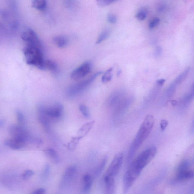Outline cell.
Instances as JSON below:
<instances>
[{
    "label": "cell",
    "instance_id": "cell-1",
    "mask_svg": "<svg viewBox=\"0 0 194 194\" xmlns=\"http://www.w3.org/2000/svg\"><path fill=\"white\" fill-rule=\"evenodd\" d=\"M157 152L156 146H152L144 150L131 162L124 174L128 180L135 182L141 172L154 157Z\"/></svg>",
    "mask_w": 194,
    "mask_h": 194
},
{
    "label": "cell",
    "instance_id": "cell-2",
    "mask_svg": "<svg viewBox=\"0 0 194 194\" xmlns=\"http://www.w3.org/2000/svg\"><path fill=\"white\" fill-rule=\"evenodd\" d=\"M154 124L153 116L148 114L145 118L130 148L127 157L128 162L132 159L136 151L147 139L152 130Z\"/></svg>",
    "mask_w": 194,
    "mask_h": 194
},
{
    "label": "cell",
    "instance_id": "cell-3",
    "mask_svg": "<svg viewBox=\"0 0 194 194\" xmlns=\"http://www.w3.org/2000/svg\"><path fill=\"white\" fill-rule=\"evenodd\" d=\"M23 53L28 65L36 67L40 70H44L45 68L43 50L26 45L24 49Z\"/></svg>",
    "mask_w": 194,
    "mask_h": 194
},
{
    "label": "cell",
    "instance_id": "cell-4",
    "mask_svg": "<svg viewBox=\"0 0 194 194\" xmlns=\"http://www.w3.org/2000/svg\"><path fill=\"white\" fill-rule=\"evenodd\" d=\"M101 73H102V72H97L86 80L69 87L67 92V97H74L83 92Z\"/></svg>",
    "mask_w": 194,
    "mask_h": 194
},
{
    "label": "cell",
    "instance_id": "cell-5",
    "mask_svg": "<svg viewBox=\"0 0 194 194\" xmlns=\"http://www.w3.org/2000/svg\"><path fill=\"white\" fill-rule=\"evenodd\" d=\"M21 38L26 42L27 45L43 50V46L41 40L36 33L31 28H28L27 31L23 32Z\"/></svg>",
    "mask_w": 194,
    "mask_h": 194
},
{
    "label": "cell",
    "instance_id": "cell-6",
    "mask_svg": "<svg viewBox=\"0 0 194 194\" xmlns=\"http://www.w3.org/2000/svg\"><path fill=\"white\" fill-rule=\"evenodd\" d=\"M124 154L122 153H118L114 157L112 162L105 174L104 176L115 177L120 170L123 163Z\"/></svg>",
    "mask_w": 194,
    "mask_h": 194
},
{
    "label": "cell",
    "instance_id": "cell-7",
    "mask_svg": "<svg viewBox=\"0 0 194 194\" xmlns=\"http://www.w3.org/2000/svg\"><path fill=\"white\" fill-rule=\"evenodd\" d=\"M45 114L50 121L58 120L63 115V106L59 103H55L48 107L45 106Z\"/></svg>",
    "mask_w": 194,
    "mask_h": 194
},
{
    "label": "cell",
    "instance_id": "cell-8",
    "mask_svg": "<svg viewBox=\"0 0 194 194\" xmlns=\"http://www.w3.org/2000/svg\"><path fill=\"white\" fill-rule=\"evenodd\" d=\"M77 171L76 167L74 165H71L66 169L60 183L62 188H66L71 184L76 175Z\"/></svg>",
    "mask_w": 194,
    "mask_h": 194
},
{
    "label": "cell",
    "instance_id": "cell-9",
    "mask_svg": "<svg viewBox=\"0 0 194 194\" xmlns=\"http://www.w3.org/2000/svg\"><path fill=\"white\" fill-rule=\"evenodd\" d=\"M92 64L88 61L86 62L72 72L71 77L74 80H79L85 77L90 72Z\"/></svg>",
    "mask_w": 194,
    "mask_h": 194
},
{
    "label": "cell",
    "instance_id": "cell-10",
    "mask_svg": "<svg viewBox=\"0 0 194 194\" xmlns=\"http://www.w3.org/2000/svg\"><path fill=\"white\" fill-rule=\"evenodd\" d=\"M10 133L13 138L23 140L26 141L28 139V135L26 129L19 126H11L9 129Z\"/></svg>",
    "mask_w": 194,
    "mask_h": 194
},
{
    "label": "cell",
    "instance_id": "cell-11",
    "mask_svg": "<svg viewBox=\"0 0 194 194\" xmlns=\"http://www.w3.org/2000/svg\"><path fill=\"white\" fill-rule=\"evenodd\" d=\"M39 120L45 129L48 132L50 131V121L45 114V106L40 105L37 108Z\"/></svg>",
    "mask_w": 194,
    "mask_h": 194
},
{
    "label": "cell",
    "instance_id": "cell-12",
    "mask_svg": "<svg viewBox=\"0 0 194 194\" xmlns=\"http://www.w3.org/2000/svg\"><path fill=\"white\" fill-rule=\"evenodd\" d=\"M194 177L193 170L190 168L177 170L175 179L178 181H185L191 179Z\"/></svg>",
    "mask_w": 194,
    "mask_h": 194
},
{
    "label": "cell",
    "instance_id": "cell-13",
    "mask_svg": "<svg viewBox=\"0 0 194 194\" xmlns=\"http://www.w3.org/2000/svg\"><path fill=\"white\" fill-rule=\"evenodd\" d=\"M104 180L106 193L109 194L114 193L115 188L114 178L111 176H104Z\"/></svg>",
    "mask_w": 194,
    "mask_h": 194
},
{
    "label": "cell",
    "instance_id": "cell-14",
    "mask_svg": "<svg viewBox=\"0 0 194 194\" xmlns=\"http://www.w3.org/2000/svg\"><path fill=\"white\" fill-rule=\"evenodd\" d=\"M26 142L23 140L13 138L6 140L5 144L12 149H19L23 147Z\"/></svg>",
    "mask_w": 194,
    "mask_h": 194
},
{
    "label": "cell",
    "instance_id": "cell-15",
    "mask_svg": "<svg viewBox=\"0 0 194 194\" xmlns=\"http://www.w3.org/2000/svg\"><path fill=\"white\" fill-rule=\"evenodd\" d=\"M93 179V177L89 174L84 175L83 178V193L85 194L89 193L92 188Z\"/></svg>",
    "mask_w": 194,
    "mask_h": 194
},
{
    "label": "cell",
    "instance_id": "cell-16",
    "mask_svg": "<svg viewBox=\"0 0 194 194\" xmlns=\"http://www.w3.org/2000/svg\"><path fill=\"white\" fill-rule=\"evenodd\" d=\"M45 153L52 163L55 164H58L60 163V157L57 152L53 148H48L45 150Z\"/></svg>",
    "mask_w": 194,
    "mask_h": 194
},
{
    "label": "cell",
    "instance_id": "cell-17",
    "mask_svg": "<svg viewBox=\"0 0 194 194\" xmlns=\"http://www.w3.org/2000/svg\"><path fill=\"white\" fill-rule=\"evenodd\" d=\"M54 43L59 48H63L67 46L68 43V39L63 35H57L53 39Z\"/></svg>",
    "mask_w": 194,
    "mask_h": 194
},
{
    "label": "cell",
    "instance_id": "cell-18",
    "mask_svg": "<svg viewBox=\"0 0 194 194\" xmlns=\"http://www.w3.org/2000/svg\"><path fill=\"white\" fill-rule=\"evenodd\" d=\"M94 123V121H93L84 124L77 131V136L83 138L86 136L92 129Z\"/></svg>",
    "mask_w": 194,
    "mask_h": 194
},
{
    "label": "cell",
    "instance_id": "cell-19",
    "mask_svg": "<svg viewBox=\"0 0 194 194\" xmlns=\"http://www.w3.org/2000/svg\"><path fill=\"white\" fill-rule=\"evenodd\" d=\"M193 97L194 85H193L190 91L182 98L180 101V105L184 107H186L189 104L191 101L193 100Z\"/></svg>",
    "mask_w": 194,
    "mask_h": 194
},
{
    "label": "cell",
    "instance_id": "cell-20",
    "mask_svg": "<svg viewBox=\"0 0 194 194\" xmlns=\"http://www.w3.org/2000/svg\"><path fill=\"white\" fill-rule=\"evenodd\" d=\"M107 157H105L103 158L102 161L100 164L98 166L97 168L94 170L93 173V178H95L99 176L102 173L103 171L104 170L105 167L106 163L107 162Z\"/></svg>",
    "mask_w": 194,
    "mask_h": 194
},
{
    "label": "cell",
    "instance_id": "cell-21",
    "mask_svg": "<svg viewBox=\"0 0 194 194\" xmlns=\"http://www.w3.org/2000/svg\"><path fill=\"white\" fill-rule=\"evenodd\" d=\"M47 1L43 0H33L32 6L34 8L40 11H44L47 7Z\"/></svg>",
    "mask_w": 194,
    "mask_h": 194
},
{
    "label": "cell",
    "instance_id": "cell-22",
    "mask_svg": "<svg viewBox=\"0 0 194 194\" xmlns=\"http://www.w3.org/2000/svg\"><path fill=\"white\" fill-rule=\"evenodd\" d=\"M45 68L54 74H56L58 71V67L57 64L53 61L47 60L45 61Z\"/></svg>",
    "mask_w": 194,
    "mask_h": 194
},
{
    "label": "cell",
    "instance_id": "cell-23",
    "mask_svg": "<svg viewBox=\"0 0 194 194\" xmlns=\"http://www.w3.org/2000/svg\"><path fill=\"white\" fill-rule=\"evenodd\" d=\"M80 136H77L72 137L71 140L67 144V148L69 151H73L77 148L80 140L82 139Z\"/></svg>",
    "mask_w": 194,
    "mask_h": 194
},
{
    "label": "cell",
    "instance_id": "cell-24",
    "mask_svg": "<svg viewBox=\"0 0 194 194\" xmlns=\"http://www.w3.org/2000/svg\"><path fill=\"white\" fill-rule=\"evenodd\" d=\"M110 31L108 29H106L101 33L98 37L96 43L99 44L105 41L110 36Z\"/></svg>",
    "mask_w": 194,
    "mask_h": 194
},
{
    "label": "cell",
    "instance_id": "cell-25",
    "mask_svg": "<svg viewBox=\"0 0 194 194\" xmlns=\"http://www.w3.org/2000/svg\"><path fill=\"white\" fill-rule=\"evenodd\" d=\"M148 11L147 7H143L141 8L136 13V18L139 21H143L146 19Z\"/></svg>",
    "mask_w": 194,
    "mask_h": 194
},
{
    "label": "cell",
    "instance_id": "cell-26",
    "mask_svg": "<svg viewBox=\"0 0 194 194\" xmlns=\"http://www.w3.org/2000/svg\"><path fill=\"white\" fill-rule=\"evenodd\" d=\"M112 70L113 68L111 67L105 72L104 75H103L102 79H101L103 83H106L112 80Z\"/></svg>",
    "mask_w": 194,
    "mask_h": 194
},
{
    "label": "cell",
    "instance_id": "cell-27",
    "mask_svg": "<svg viewBox=\"0 0 194 194\" xmlns=\"http://www.w3.org/2000/svg\"><path fill=\"white\" fill-rule=\"evenodd\" d=\"M79 108L83 115L86 119H88L90 117V111H89V109L87 106L84 104H81L79 106Z\"/></svg>",
    "mask_w": 194,
    "mask_h": 194
},
{
    "label": "cell",
    "instance_id": "cell-28",
    "mask_svg": "<svg viewBox=\"0 0 194 194\" xmlns=\"http://www.w3.org/2000/svg\"><path fill=\"white\" fill-rule=\"evenodd\" d=\"M119 1V0H96V2L99 6H105Z\"/></svg>",
    "mask_w": 194,
    "mask_h": 194
},
{
    "label": "cell",
    "instance_id": "cell-29",
    "mask_svg": "<svg viewBox=\"0 0 194 194\" xmlns=\"http://www.w3.org/2000/svg\"><path fill=\"white\" fill-rule=\"evenodd\" d=\"M50 166L49 164L45 165L42 174V178L43 180L47 179L50 175Z\"/></svg>",
    "mask_w": 194,
    "mask_h": 194
},
{
    "label": "cell",
    "instance_id": "cell-30",
    "mask_svg": "<svg viewBox=\"0 0 194 194\" xmlns=\"http://www.w3.org/2000/svg\"><path fill=\"white\" fill-rule=\"evenodd\" d=\"M107 20L109 23L115 24L117 21V17L113 13H109L107 16Z\"/></svg>",
    "mask_w": 194,
    "mask_h": 194
},
{
    "label": "cell",
    "instance_id": "cell-31",
    "mask_svg": "<svg viewBox=\"0 0 194 194\" xmlns=\"http://www.w3.org/2000/svg\"><path fill=\"white\" fill-rule=\"evenodd\" d=\"M160 22V19L159 18H155L150 22L149 24V28L150 29H152L153 28H156L159 24Z\"/></svg>",
    "mask_w": 194,
    "mask_h": 194
},
{
    "label": "cell",
    "instance_id": "cell-32",
    "mask_svg": "<svg viewBox=\"0 0 194 194\" xmlns=\"http://www.w3.org/2000/svg\"><path fill=\"white\" fill-rule=\"evenodd\" d=\"M166 4L163 2H162L158 4L157 7V11L158 13H163L164 12L166 9Z\"/></svg>",
    "mask_w": 194,
    "mask_h": 194
},
{
    "label": "cell",
    "instance_id": "cell-33",
    "mask_svg": "<svg viewBox=\"0 0 194 194\" xmlns=\"http://www.w3.org/2000/svg\"><path fill=\"white\" fill-rule=\"evenodd\" d=\"M16 114L17 118L19 122L21 123H23L24 122V117L23 114L21 111L19 110H17L16 111Z\"/></svg>",
    "mask_w": 194,
    "mask_h": 194
},
{
    "label": "cell",
    "instance_id": "cell-34",
    "mask_svg": "<svg viewBox=\"0 0 194 194\" xmlns=\"http://www.w3.org/2000/svg\"><path fill=\"white\" fill-rule=\"evenodd\" d=\"M168 121L166 119H162L161 120L160 123V127L162 131H164L168 125Z\"/></svg>",
    "mask_w": 194,
    "mask_h": 194
},
{
    "label": "cell",
    "instance_id": "cell-35",
    "mask_svg": "<svg viewBox=\"0 0 194 194\" xmlns=\"http://www.w3.org/2000/svg\"><path fill=\"white\" fill-rule=\"evenodd\" d=\"M34 174V172L31 170H28L25 172V173L23 175V178L25 179H27L28 178H29L30 177L33 175Z\"/></svg>",
    "mask_w": 194,
    "mask_h": 194
},
{
    "label": "cell",
    "instance_id": "cell-36",
    "mask_svg": "<svg viewBox=\"0 0 194 194\" xmlns=\"http://www.w3.org/2000/svg\"><path fill=\"white\" fill-rule=\"evenodd\" d=\"M162 53V49L161 47H157L155 50L154 55L155 56L158 57L161 55Z\"/></svg>",
    "mask_w": 194,
    "mask_h": 194
},
{
    "label": "cell",
    "instance_id": "cell-37",
    "mask_svg": "<svg viewBox=\"0 0 194 194\" xmlns=\"http://www.w3.org/2000/svg\"><path fill=\"white\" fill-rule=\"evenodd\" d=\"M46 191L44 188H40L35 190L33 192L34 194H45Z\"/></svg>",
    "mask_w": 194,
    "mask_h": 194
},
{
    "label": "cell",
    "instance_id": "cell-38",
    "mask_svg": "<svg viewBox=\"0 0 194 194\" xmlns=\"http://www.w3.org/2000/svg\"><path fill=\"white\" fill-rule=\"evenodd\" d=\"M165 82V79H161L157 80L156 84L158 86H161L164 84Z\"/></svg>",
    "mask_w": 194,
    "mask_h": 194
},
{
    "label": "cell",
    "instance_id": "cell-39",
    "mask_svg": "<svg viewBox=\"0 0 194 194\" xmlns=\"http://www.w3.org/2000/svg\"><path fill=\"white\" fill-rule=\"evenodd\" d=\"M3 124V122L2 121H0V126H1V125Z\"/></svg>",
    "mask_w": 194,
    "mask_h": 194
},
{
    "label": "cell",
    "instance_id": "cell-40",
    "mask_svg": "<svg viewBox=\"0 0 194 194\" xmlns=\"http://www.w3.org/2000/svg\"><path fill=\"white\" fill-rule=\"evenodd\" d=\"M43 1H47V0H43Z\"/></svg>",
    "mask_w": 194,
    "mask_h": 194
}]
</instances>
